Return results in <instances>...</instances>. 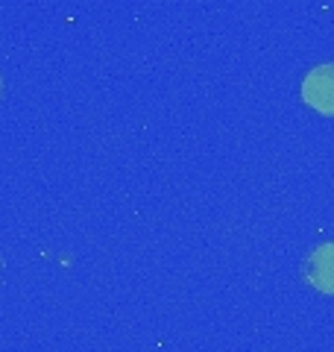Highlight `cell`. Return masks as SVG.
<instances>
[{"mask_svg": "<svg viewBox=\"0 0 334 352\" xmlns=\"http://www.w3.org/2000/svg\"><path fill=\"white\" fill-rule=\"evenodd\" d=\"M302 97L311 109L322 115H334V65H320L305 76Z\"/></svg>", "mask_w": 334, "mask_h": 352, "instance_id": "6da1fadb", "label": "cell"}, {"mask_svg": "<svg viewBox=\"0 0 334 352\" xmlns=\"http://www.w3.org/2000/svg\"><path fill=\"white\" fill-rule=\"evenodd\" d=\"M305 276L322 294H334V244H322L305 264Z\"/></svg>", "mask_w": 334, "mask_h": 352, "instance_id": "7a4b0ae2", "label": "cell"}]
</instances>
